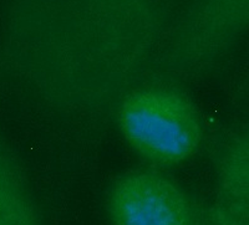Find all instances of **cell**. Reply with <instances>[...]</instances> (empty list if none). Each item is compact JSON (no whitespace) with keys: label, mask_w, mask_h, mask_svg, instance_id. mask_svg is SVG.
I'll return each mask as SVG.
<instances>
[{"label":"cell","mask_w":249,"mask_h":225,"mask_svg":"<svg viewBox=\"0 0 249 225\" xmlns=\"http://www.w3.org/2000/svg\"><path fill=\"white\" fill-rule=\"evenodd\" d=\"M117 123L128 146L157 167L191 159L203 142L198 111L173 88L142 87L128 92L117 108Z\"/></svg>","instance_id":"6da1fadb"},{"label":"cell","mask_w":249,"mask_h":225,"mask_svg":"<svg viewBox=\"0 0 249 225\" xmlns=\"http://www.w3.org/2000/svg\"><path fill=\"white\" fill-rule=\"evenodd\" d=\"M112 225H203L204 213L171 178L135 171L112 184L107 197Z\"/></svg>","instance_id":"7a4b0ae2"},{"label":"cell","mask_w":249,"mask_h":225,"mask_svg":"<svg viewBox=\"0 0 249 225\" xmlns=\"http://www.w3.org/2000/svg\"><path fill=\"white\" fill-rule=\"evenodd\" d=\"M0 225H41L28 177L14 151L0 137Z\"/></svg>","instance_id":"3957f363"}]
</instances>
